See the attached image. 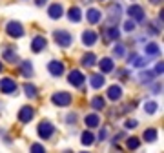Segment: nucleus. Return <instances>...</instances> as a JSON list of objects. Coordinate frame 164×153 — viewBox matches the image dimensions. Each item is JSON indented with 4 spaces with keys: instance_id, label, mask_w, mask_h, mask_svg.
<instances>
[{
    "instance_id": "obj_1",
    "label": "nucleus",
    "mask_w": 164,
    "mask_h": 153,
    "mask_svg": "<svg viewBox=\"0 0 164 153\" xmlns=\"http://www.w3.org/2000/svg\"><path fill=\"white\" fill-rule=\"evenodd\" d=\"M53 38H55V42H57V46H60V47H69L73 44V35L64 31V29L55 31L53 33Z\"/></svg>"
},
{
    "instance_id": "obj_2",
    "label": "nucleus",
    "mask_w": 164,
    "mask_h": 153,
    "mask_svg": "<svg viewBox=\"0 0 164 153\" xmlns=\"http://www.w3.org/2000/svg\"><path fill=\"white\" fill-rule=\"evenodd\" d=\"M37 133L38 137L42 138V140H47V138H51L53 133H55V126L49 122V120H42L38 124V128H37Z\"/></svg>"
},
{
    "instance_id": "obj_3",
    "label": "nucleus",
    "mask_w": 164,
    "mask_h": 153,
    "mask_svg": "<svg viewBox=\"0 0 164 153\" xmlns=\"http://www.w3.org/2000/svg\"><path fill=\"white\" fill-rule=\"evenodd\" d=\"M71 95L67 93V91H58V93H53L51 97V102L55 104V106H58V108H67L71 104Z\"/></svg>"
},
{
    "instance_id": "obj_4",
    "label": "nucleus",
    "mask_w": 164,
    "mask_h": 153,
    "mask_svg": "<svg viewBox=\"0 0 164 153\" xmlns=\"http://www.w3.org/2000/svg\"><path fill=\"white\" fill-rule=\"evenodd\" d=\"M6 31L11 38H22L24 37V26L18 22V20H11V22L6 26Z\"/></svg>"
},
{
    "instance_id": "obj_5",
    "label": "nucleus",
    "mask_w": 164,
    "mask_h": 153,
    "mask_svg": "<svg viewBox=\"0 0 164 153\" xmlns=\"http://www.w3.org/2000/svg\"><path fill=\"white\" fill-rule=\"evenodd\" d=\"M128 15H129V18L131 20H135V22H144V18H146V11L142 9V6H137V4H133V6H129L128 8Z\"/></svg>"
},
{
    "instance_id": "obj_6",
    "label": "nucleus",
    "mask_w": 164,
    "mask_h": 153,
    "mask_svg": "<svg viewBox=\"0 0 164 153\" xmlns=\"http://www.w3.org/2000/svg\"><path fill=\"white\" fill-rule=\"evenodd\" d=\"M0 91L6 95H15L17 93V82L11 79V76H6V79H0Z\"/></svg>"
},
{
    "instance_id": "obj_7",
    "label": "nucleus",
    "mask_w": 164,
    "mask_h": 153,
    "mask_svg": "<svg viewBox=\"0 0 164 153\" xmlns=\"http://www.w3.org/2000/svg\"><path fill=\"white\" fill-rule=\"evenodd\" d=\"M67 82H69L73 88H80L86 82V76L82 75V71H79V69H73V71H69V75H67Z\"/></svg>"
},
{
    "instance_id": "obj_8",
    "label": "nucleus",
    "mask_w": 164,
    "mask_h": 153,
    "mask_svg": "<svg viewBox=\"0 0 164 153\" xmlns=\"http://www.w3.org/2000/svg\"><path fill=\"white\" fill-rule=\"evenodd\" d=\"M33 117H35V108H31V106H22V108H20V111H18V120L22 122V124L31 122Z\"/></svg>"
},
{
    "instance_id": "obj_9",
    "label": "nucleus",
    "mask_w": 164,
    "mask_h": 153,
    "mask_svg": "<svg viewBox=\"0 0 164 153\" xmlns=\"http://www.w3.org/2000/svg\"><path fill=\"white\" fill-rule=\"evenodd\" d=\"M120 15H122L120 4H111V6H109V13H108V22L111 26H115L120 20Z\"/></svg>"
},
{
    "instance_id": "obj_10",
    "label": "nucleus",
    "mask_w": 164,
    "mask_h": 153,
    "mask_svg": "<svg viewBox=\"0 0 164 153\" xmlns=\"http://www.w3.org/2000/svg\"><path fill=\"white\" fill-rule=\"evenodd\" d=\"M47 71H49L53 76H62L64 71H66V67H64V64L60 60H51L49 64H47Z\"/></svg>"
},
{
    "instance_id": "obj_11",
    "label": "nucleus",
    "mask_w": 164,
    "mask_h": 153,
    "mask_svg": "<svg viewBox=\"0 0 164 153\" xmlns=\"http://www.w3.org/2000/svg\"><path fill=\"white\" fill-rule=\"evenodd\" d=\"M47 15L53 20H60L62 15H64V6L62 4H51L49 8H47Z\"/></svg>"
},
{
    "instance_id": "obj_12",
    "label": "nucleus",
    "mask_w": 164,
    "mask_h": 153,
    "mask_svg": "<svg viewBox=\"0 0 164 153\" xmlns=\"http://www.w3.org/2000/svg\"><path fill=\"white\" fill-rule=\"evenodd\" d=\"M46 46H47V40L42 37V35H37V37L31 40V49H33V53H40L42 49H46Z\"/></svg>"
},
{
    "instance_id": "obj_13",
    "label": "nucleus",
    "mask_w": 164,
    "mask_h": 153,
    "mask_svg": "<svg viewBox=\"0 0 164 153\" xmlns=\"http://www.w3.org/2000/svg\"><path fill=\"white\" fill-rule=\"evenodd\" d=\"M97 33L95 31H91V29H86L84 33H82V44L84 46H88V47H91V46H95V42H97Z\"/></svg>"
},
{
    "instance_id": "obj_14",
    "label": "nucleus",
    "mask_w": 164,
    "mask_h": 153,
    "mask_svg": "<svg viewBox=\"0 0 164 153\" xmlns=\"http://www.w3.org/2000/svg\"><path fill=\"white\" fill-rule=\"evenodd\" d=\"M67 18H69V22L73 24H79L80 20H82V11L79 6H71L69 9H67Z\"/></svg>"
},
{
    "instance_id": "obj_15",
    "label": "nucleus",
    "mask_w": 164,
    "mask_h": 153,
    "mask_svg": "<svg viewBox=\"0 0 164 153\" xmlns=\"http://www.w3.org/2000/svg\"><path fill=\"white\" fill-rule=\"evenodd\" d=\"M99 67H100V73H111L113 71V67H115V64H113V58H109V57H104V58H100L99 60Z\"/></svg>"
},
{
    "instance_id": "obj_16",
    "label": "nucleus",
    "mask_w": 164,
    "mask_h": 153,
    "mask_svg": "<svg viewBox=\"0 0 164 153\" xmlns=\"http://www.w3.org/2000/svg\"><path fill=\"white\" fill-rule=\"evenodd\" d=\"M90 84L93 89H100L102 86L106 84V79H104V73H95L90 76Z\"/></svg>"
},
{
    "instance_id": "obj_17",
    "label": "nucleus",
    "mask_w": 164,
    "mask_h": 153,
    "mask_svg": "<svg viewBox=\"0 0 164 153\" xmlns=\"http://www.w3.org/2000/svg\"><path fill=\"white\" fill-rule=\"evenodd\" d=\"M108 99H109V100H120V99H122V88L117 86V84L109 86V88H108Z\"/></svg>"
},
{
    "instance_id": "obj_18",
    "label": "nucleus",
    "mask_w": 164,
    "mask_h": 153,
    "mask_svg": "<svg viewBox=\"0 0 164 153\" xmlns=\"http://www.w3.org/2000/svg\"><path fill=\"white\" fill-rule=\"evenodd\" d=\"M86 18H88V22H90V24H99L100 18H102V13H100L99 9L91 8V9L86 11Z\"/></svg>"
},
{
    "instance_id": "obj_19",
    "label": "nucleus",
    "mask_w": 164,
    "mask_h": 153,
    "mask_svg": "<svg viewBox=\"0 0 164 153\" xmlns=\"http://www.w3.org/2000/svg\"><path fill=\"white\" fill-rule=\"evenodd\" d=\"M2 55H4V60H8L9 64H17L18 62V55H17V51L13 49V47H6Z\"/></svg>"
},
{
    "instance_id": "obj_20",
    "label": "nucleus",
    "mask_w": 164,
    "mask_h": 153,
    "mask_svg": "<svg viewBox=\"0 0 164 153\" xmlns=\"http://www.w3.org/2000/svg\"><path fill=\"white\" fill-rule=\"evenodd\" d=\"M80 64L84 66V67H93L95 64H97V57H95V53H86L84 57H82V60H80Z\"/></svg>"
},
{
    "instance_id": "obj_21",
    "label": "nucleus",
    "mask_w": 164,
    "mask_h": 153,
    "mask_svg": "<svg viewBox=\"0 0 164 153\" xmlns=\"http://www.w3.org/2000/svg\"><path fill=\"white\" fill-rule=\"evenodd\" d=\"M84 124H86L88 128H97L99 124H100L99 115H97V113H90V115H86V117H84Z\"/></svg>"
},
{
    "instance_id": "obj_22",
    "label": "nucleus",
    "mask_w": 164,
    "mask_h": 153,
    "mask_svg": "<svg viewBox=\"0 0 164 153\" xmlns=\"http://www.w3.org/2000/svg\"><path fill=\"white\" fill-rule=\"evenodd\" d=\"M120 38V31L117 26H109L106 29V40H119Z\"/></svg>"
},
{
    "instance_id": "obj_23",
    "label": "nucleus",
    "mask_w": 164,
    "mask_h": 153,
    "mask_svg": "<svg viewBox=\"0 0 164 153\" xmlns=\"http://www.w3.org/2000/svg\"><path fill=\"white\" fill-rule=\"evenodd\" d=\"M157 135H159V131L155 128H148L144 133H142V138H144L146 142H155L157 140Z\"/></svg>"
},
{
    "instance_id": "obj_24",
    "label": "nucleus",
    "mask_w": 164,
    "mask_h": 153,
    "mask_svg": "<svg viewBox=\"0 0 164 153\" xmlns=\"http://www.w3.org/2000/svg\"><path fill=\"white\" fill-rule=\"evenodd\" d=\"M91 108H93V109H97V111H102V109L106 108V100L102 99L100 95L93 97V99H91Z\"/></svg>"
},
{
    "instance_id": "obj_25",
    "label": "nucleus",
    "mask_w": 164,
    "mask_h": 153,
    "mask_svg": "<svg viewBox=\"0 0 164 153\" xmlns=\"http://www.w3.org/2000/svg\"><path fill=\"white\" fill-rule=\"evenodd\" d=\"M80 142H82V146H93V142H95V135L91 133V131H84L82 133V138H80Z\"/></svg>"
},
{
    "instance_id": "obj_26",
    "label": "nucleus",
    "mask_w": 164,
    "mask_h": 153,
    "mask_svg": "<svg viewBox=\"0 0 164 153\" xmlns=\"http://www.w3.org/2000/svg\"><path fill=\"white\" fill-rule=\"evenodd\" d=\"M111 53H113V57L115 58H122L126 55V47L122 46V44H115L113 46V49H111Z\"/></svg>"
},
{
    "instance_id": "obj_27",
    "label": "nucleus",
    "mask_w": 164,
    "mask_h": 153,
    "mask_svg": "<svg viewBox=\"0 0 164 153\" xmlns=\"http://www.w3.org/2000/svg\"><path fill=\"white\" fill-rule=\"evenodd\" d=\"M144 49H146V55H149V57H155V55L161 51V47H159V44H155V42H149V44L144 47Z\"/></svg>"
},
{
    "instance_id": "obj_28",
    "label": "nucleus",
    "mask_w": 164,
    "mask_h": 153,
    "mask_svg": "<svg viewBox=\"0 0 164 153\" xmlns=\"http://www.w3.org/2000/svg\"><path fill=\"white\" fill-rule=\"evenodd\" d=\"M24 91H26V97H29V99H35L37 97V88L33 84H29V82L24 84Z\"/></svg>"
},
{
    "instance_id": "obj_29",
    "label": "nucleus",
    "mask_w": 164,
    "mask_h": 153,
    "mask_svg": "<svg viewBox=\"0 0 164 153\" xmlns=\"http://www.w3.org/2000/svg\"><path fill=\"white\" fill-rule=\"evenodd\" d=\"M20 67H22L24 76H27V79L33 75V66H31V62H22V64H20Z\"/></svg>"
},
{
    "instance_id": "obj_30",
    "label": "nucleus",
    "mask_w": 164,
    "mask_h": 153,
    "mask_svg": "<svg viewBox=\"0 0 164 153\" xmlns=\"http://www.w3.org/2000/svg\"><path fill=\"white\" fill-rule=\"evenodd\" d=\"M126 146L129 150H139V146H140V140L137 137H129L128 140H126Z\"/></svg>"
},
{
    "instance_id": "obj_31",
    "label": "nucleus",
    "mask_w": 164,
    "mask_h": 153,
    "mask_svg": "<svg viewBox=\"0 0 164 153\" xmlns=\"http://www.w3.org/2000/svg\"><path fill=\"white\" fill-rule=\"evenodd\" d=\"M157 108H159V106H157V102H151V100L144 104V111H146V113H149V115H153L155 111H157Z\"/></svg>"
},
{
    "instance_id": "obj_32",
    "label": "nucleus",
    "mask_w": 164,
    "mask_h": 153,
    "mask_svg": "<svg viewBox=\"0 0 164 153\" xmlns=\"http://www.w3.org/2000/svg\"><path fill=\"white\" fill-rule=\"evenodd\" d=\"M153 76H155V73L146 71V73H140V80H142V82H148V84H149V82L153 80Z\"/></svg>"
},
{
    "instance_id": "obj_33",
    "label": "nucleus",
    "mask_w": 164,
    "mask_h": 153,
    "mask_svg": "<svg viewBox=\"0 0 164 153\" xmlns=\"http://www.w3.org/2000/svg\"><path fill=\"white\" fill-rule=\"evenodd\" d=\"M135 29V22H131V20H126V24H124V31L126 33H131Z\"/></svg>"
},
{
    "instance_id": "obj_34",
    "label": "nucleus",
    "mask_w": 164,
    "mask_h": 153,
    "mask_svg": "<svg viewBox=\"0 0 164 153\" xmlns=\"http://www.w3.org/2000/svg\"><path fill=\"white\" fill-rule=\"evenodd\" d=\"M31 151H35V153H44L46 148L42 144H31Z\"/></svg>"
},
{
    "instance_id": "obj_35",
    "label": "nucleus",
    "mask_w": 164,
    "mask_h": 153,
    "mask_svg": "<svg viewBox=\"0 0 164 153\" xmlns=\"http://www.w3.org/2000/svg\"><path fill=\"white\" fill-rule=\"evenodd\" d=\"M97 138H99V140H106V138H108V128H102Z\"/></svg>"
},
{
    "instance_id": "obj_36",
    "label": "nucleus",
    "mask_w": 164,
    "mask_h": 153,
    "mask_svg": "<svg viewBox=\"0 0 164 153\" xmlns=\"http://www.w3.org/2000/svg\"><path fill=\"white\" fill-rule=\"evenodd\" d=\"M162 71H164L162 62H157V64H155V73H157V75H162Z\"/></svg>"
},
{
    "instance_id": "obj_37",
    "label": "nucleus",
    "mask_w": 164,
    "mask_h": 153,
    "mask_svg": "<svg viewBox=\"0 0 164 153\" xmlns=\"http://www.w3.org/2000/svg\"><path fill=\"white\" fill-rule=\"evenodd\" d=\"M137 124H139V122H137L135 119H131V120H126V124H124V126H126V128H131V129H133V128H137Z\"/></svg>"
},
{
    "instance_id": "obj_38",
    "label": "nucleus",
    "mask_w": 164,
    "mask_h": 153,
    "mask_svg": "<svg viewBox=\"0 0 164 153\" xmlns=\"http://www.w3.org/2000/svg\"><path fill=\"white\" fill-rule=\"evenodd\" d=\"M75 122H77V115L69 113V115H67V124H75Z\"/></svg>"
},
{
    "instance_id": "obj_39",
    "label": "nucleus",
    "mask_w": 164,
    "mask_h": 153,
    "mask_svg": "<svg viewBox=\"0 0 164 153\" xmlns=\"http://www.w3.org/2000/svg\"><path fill=\"white\" fill-rule=\"evenodd\" d=\"M47 2V0H35V6H38V8H42V6Z\"/></svg>"
},
{
    "instance_id": "obj_40",
    "label": "nucleus",
    "mask_w": 164,
    "mask_h": 153,
    "mask_svg": "<svg viewBox=\"0 0 164 153\" xmlns=\"http://www.w3.org/2000/svg\"><path fill=\"white\" fill-rule=\"evenodd\" d=\"M149 2H151V4H161L162 0H149Z\"/></svg>"
},
{
    "instance_id": "obj_41",
    "label": "nucleus",
    "mask_w": 164,
    "mask_h": 153,
    "mask_svg": "<svg viewBox=\"0 0 164 153\" xmlns=\"http://www.w3.org/2000/svg\"><path fill=\"white\" fill-rule=\"evenodd\" d=\"M2 69H4V64H2V62H0V71H2Z\"/></svg>"
}]
</instances>
